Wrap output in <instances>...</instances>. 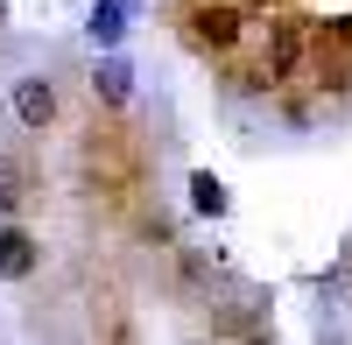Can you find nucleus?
<instances>
[{
    "label": "nucleus",
    "instance_id": "nucleus-10",
    "mask_svg": "<svg viewBox=\"0 0 352 345\" xmlns=\"http://www.w3.org/2000/svg\"><path fill=\"white\" fill-rule=\"evenodd\" d=\"M0 21H8V0H0Z\"/></svg>",
    "mask_w": 352,
    "mask_h": 345
},
{
    "label": "nucleus",
    "instance_id": "nucleus-4",
    "mask_svg": "<svg viewBox=\"0 0 352 345\" xmlns=\"http://www.w3.org/2000/svg\"><path fill=\"white\" fill-rule=\"evenodd\" d=\"M36 268H43L36 233H21V225H0V275H8V282H28Z\"/></svg>",
    "mask_w": 352,
    "mask_h": 345
},
{
    "label": "nucleus",
    "instance_id": "nucleus-9",
    "mask_svg": "<svg viewBox=\"0 0 352 345\" xmlns=\"http://www.w3.org/2000/svg\"><path fill=\"white\" fill-rule=\"evenodd\" d=\"M324 43H345V49H352V14H338V21H324Z\"/></svg>",
    "mask_w": 352,
    "mask_h": 345
},
{
    "label": "nucleus",
    "instance_id": "nucleus-6",
    "mask_svg": "<svg viewBox=\"0 0 352 345\" xmlns=\"http://www.w3.org/2000/svg\"><path fill=\"white\" fill-rule=\"evenodd\" d=\"M127 0H92V14H85V36H92L99 49H120V36H127Z\"/></svg>",
    "mask_w": 352,
    "mask_h": 345
},
{
    "label": "nucleus",
    "instance_id": "nucleus-1",
    "mask_svg": "<svg viewBox=\"0 0 352 345\" xmlns=\"http://www.w3.org/2000/svg\"><path fill=\"white\" fill-rule=\"evenodd\" d=\"M184 36H190V49H204V56H232L240 36H247V8H240V0H190Z\"/></svg>",
    "mask_w": 352,
    "mask_h": 345
},
{
    "label": "nucleus",
    "instance_id": "nucleus-11",
    "mask_svg": "<svg viewBox=\"0 0 352 345\" xmlns=\"http://www.w3.org/2000/svg\"><path fill=\"white\" fill-rule=\"evenodd\" d=\"M240 8H247V0H240Z\"/></svg>",
    "mask_w": 352,
    "mask_h": 345
},
{
    "label": "nucleus",
    "instance_id": "nucleus-5",
    "mask_svg": "<svg viewBox=\"0 0 352 345\" xmlns=\"http://www.w3.org/2000/svg\"><path fill=\"white\" fill-rule=\"evenodd\" d=\"M92 92H99L106 106H127V99H134V64H127L120 49H106V56H99V71H92Z\"/></svg>",
    "mask_w": 352,
    "mask_h": 345
},
{
    "label": "nucleus",
    "instance_id": "nucleus-8",
    "mask_svg": "<svg viewBox=\"0 0 352 345\" xmlns=\"http://www.w3.org/2000/svg\"><path fill=\"white\" fill-rule=\"evenodd\" d=\"M21 205V177H14V162H0V212H14Z\"/></svg>",
    "mask_w": 352,
    "mask_h": 345
},
{
    "label": "nucleus",
    "instance_id": "nucleus-3",
    "mask_svg": "<svg viewBox=\"0 0 352 345\" xmlns=\"http://www.w3.org/2000/svg\"><path fill=\"white\" fill-rule=\"evenodd\" d=\"M14 120L28 134H43L56 120V92H50V78H14Z\"/></svg>",
    "mask_w": 352,
    "mask_h": 345
},
{
    "label": "nucleus",
    "instance_id": "nucleus-7",
    "mask_svg": "<svg viewBox=\"0 0 352 345\" xmlns=\"http://www.w3.org/2000/svg\"><path fill=\"white\" fill-rule=\"evenodd\" d=\"M226 205H232V190L212 177V169H197V177H190V212L197 219H226Z\"/></svg>",
    "mask_w": 352,
    "mask_h": 345
},
{
    "label": "nucleus",
    "instance_id": "nucleus-2",
    "mask_svg": "<svg viewBox=\"0 0 352 345\" xmlns=\"http://www.w3.org/2000/svg\"><path fill=\"white\" fill-rule=\"evenodd\" d=\"M310 49H317V28L303 21V14H289V8H275L268 14V43H261V56L282 71V78H296L303 64H310Z\"/></svg>",
    "mask_w": 352,
    "mask_h": 345
}]
</instances>
